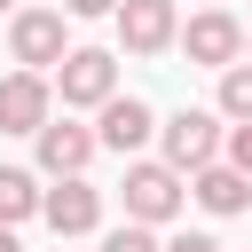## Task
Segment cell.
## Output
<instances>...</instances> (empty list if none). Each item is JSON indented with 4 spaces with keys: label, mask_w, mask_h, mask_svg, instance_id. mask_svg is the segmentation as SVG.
Listing matches in <instances>:
<instances>
[{
    "label": "cell",
    "mask_w": 252,
    "mask_h": 252,
    "mask_svg": "<svg viewBox=\"0 0 252 252\" xmlns=\"http://www.w3.org/2000/svg\"><path fill=\"white\" fill-rule=\"evenodd\" d=\"M47 79H55L63 110H102V102L118 94V55H110V47H71Z\"/></svg>",
    "instance_id": "obj_2"
},
{
    "label": "cell",
    "mask_w": 252,
    "mask_h": 252,
    "mask_svg": "<svg viewBox=\"0 0 252 252\" xmlns=\"http://www.w3.org/2000/svg\"><path fill=\"white\" fill-rule=\"evenodd\" d=\"M32 213H39V173L0 165V228H16V220H32Z\"/></svg>",
    "instance_id": "obj_12"
},
{
    "label": "cell",
    "mask_w": 252,
    "mask_h": 252,
    "mask_svg": "<svg viewBox=\"0 0 252 252\" xmlns=\"http://www.w3.org/2000/svg\"><path fill=\"white\" fill-rule=\"evenodd\" d=\"M158 142H165V165L189 181V173H205L220 158L228 126H220V110H173V118H158Z\"/></svg>",
    "instance_id": "obj_1"
},
{
    "label": "cell",
    "mask_w": 252,
    "mask_h": 252,
    "mask_svg": "<svg viewBox=\"0 0 252 252\" xmlns=\"http://www.w3.org/2000/svg\"><path fill=\"white\" fill-rule=\"evenodd\" d=\"M220 118L252 126V63H228V71H220Z\"/></svg>",
    "instance_id": "obj_13"
},
{
    "label": "cell",
    "mask_w": 252,
    "mask_h": 252,
    "mask_svg": "<svg viewBox=\"0 0 252 252\" xmlns=\"http://www.w3.org/2000/svg\"><path fill=\"white\" fill-rule=\"evenodd\" d=\"M181 205H189V189H181V173H173L165 158H134V165H126V220L165 228Z\"/></svg>",
    "instance_id": "obj_3"
},
{
    "label": "cell",
    "mask_w": 252,
    "mask_h": 252,
    "mask_svg": "<svg viewBox=\"0 0 252 252\" xmlns=\"http://www.w3.org/2000/svg\"><path fill=\"white\" fill-rule=\"evenodd\" d=\"M173 47H181L189 63H205V71H228V63H244V24H236L228 8H197Z\"/></svg>",
    "instance_id": "obj_5"
},
{
    "label": "cell",
    "mask_w": 252,
    "mask_h": 252,
    "mask_svg": "<svg viewBox=\"0 0 252 252\" xmlns=\"http://www.w3.org/2000/svg\"><path fill=\"white\" fill-rule=\"evenodd\" d=\"M0 252H24V244H16V228H0Z\"/></svg>",
    "instance_id": "obj_18"
},
{
    "label": "cell",
    "mask_w": 252,
    "mask_h": 252,
    "mask_svg": "<svg viewBox=\"0 0 252 252\" xmlns=\"http://www.w3.org/2000/svg\"><path fill=\"white\" fill-rule=\"evenodd\" d=\"M118 39H126V55H165L181 39L173 0H118Z\"/></svg>",
    "instance_id": "obj_9"
},
{
    "label": "cell",
    "mask_w": 252,
    "mask_h": 252,
    "mask_svg": "<svg viewBox=\"0 0 252 252\" xmlns=\"http://www.w3.org/2000/svg\"><path fill=\"white\" fill-rule=\"evenodd\" d=\"M189 197H197V205H205L213 220H236V213L252 205V181H244L236 165H220V158H213L205 173H189Z\"/></svg>",
    "instance_id": "obj_11"
},
{
    "label": "cell",
    "mask_w": 252,
    "mask_h": 252,
    "mask_svg": "<svg viewBox=\"0 0 252 252\" xmlns=\"http://www.w3.org/2000/svg\"><path fill=\"white\" fill-rule=\"evenodd\" d=\"M8 55H16L24 71H55V63L71 55L63 8H16V16H8Z\"/></svg>",
    "instance_id": "obj_4"
},
{
    "label": "cell",
    "mask_w": 252,
    "mask_h": 252,
    "mask_svg": "<svg viewBox=\"0 0 252 252\" xmlns=\"http://www.w3.org/2000/svg\"><path fill=\"white\" fill-rule=\"evenodd\" d=\"M0 16H16V0H0Z\"/></svg>",
    "instance_id": "obj_19"
},
{
    "label": "cell",
    "mask_w": 252,
    "mask_h": 252,
    "mask_svg": "<svg viewBox=\"0 0 252 252\" xmlns=\"http://www.w3.org/2000/svg\"><path fill=\"white\" fill-rule=\"evenodd\" d=\"M244 55H252V32H244Z\"/></svg>",
    "instance_id": "obj_20"
},
{
    "label": "cell",
    "mask_w": 252,
    "mask_h": 252,
    "mask_svg": "<svg viewBox=\"0 0 252 252\" xmlns=\"http://www.w3.org/2000/svg\"><path fill=\"white\" fill-rule=\"evenodd\" d=\"M150 134H158V110H150L142 94H110V102H102V126H94V142H102V150L134 158Z\"/></svg>",
    "instance_id": "obj_10"
},
{
    "label": "cell",
    "mask_w": 252,
    "mask_h": 252,
    "mask_svg": "<svg viewBox=\"0 0 252 252\" xmlns=\"http://www.w3.org/2000/svg\"><path fill=\"white\" fill-rule=\"evenodd\" d=\"M102 252H158V228L126 220V228H110V236H102Z\"/></svg>",
    "instance_id": "obj_14"
},
{
    "label": "cell",
    "mask_w": 252,
    "mask_h": 252,
    "mask_svg": "<svg viewBox=\"0 0 252 252\" xmlns=\"http://www.w3.org/2000/svg\"><path fill=\"white\" fill-rule=\"evenodd\" d=\"M32 142H39V173H47V181L87 173V165H94V150H102V142H94V126H71V118H47Z\"/></svg>",
    "instance_id": "obj_8"
},
{
    "label": "cell",
    "mask_w": 252,
    "mask_h": 252,
    "mask_svg": "<svg viewBox=\"0 0 252 252\" xmlns=\"http://www.w3.org/2000/svg\"><path fill=\"white\" fill-rule=\"evenodd\" d=\"M63 16H118V0H63Z\"/></svg>",
    "instance_id": "obj_17"
},
{
    "label": "cell",
    "mask_w": 252,
    "mask_h": 252,
    "mask_svg": "<svg viewBox=\"0 0 252 252\" xmlns=\"http://www.w3.org/2000/svg\"><path fill=\"white\" fill-rule=\"evenodd\" d=\"M205 8H228V0H205Z\"/></svg>",
    "instance_id": "obj_21"
},
{
    "label": "cell",
    "mask_w": 252,
    "mask_h": 252,
    "mask_svg": "<svg viewBox=\"0 0 252 252\" xmlns=\"http://www.w3.org/2000/svg\"><path fill=\"white\" fill-rule=\"evenodd\" d=\"M220 165H236V173L252 181V126H228V142H220Z\"/></svg>",
    "instance_id": "obj_15"
},
{
    "label": "cell",
    "mask_w": 252,
    "mask_h": 252,
    "mask_svg": "<svg viewBox=\"0 0 252 252\" xmlns=\"http://www.w3.org/2000/svg\"><path fill=\"white\" fill-rule=\"evenodd\" d=\"M158 252H220V244H213V236H197V228H189V236H165V244H158Z\"/></svg>",
    "instance_id": "obj_16"
},
{
    "label": "cell",
    "mask_w": 252,
    "mask_h": 252,
    "mask_svg": "<svg viewBox=\"0 0 252 252\" xmlns=\"http://www.w3.org/2000/svg\"><path fill=\"white\" fill-rule=\"evenodd\" d=\"M55 118V79L47 71H8L0 79V134H39Z\"/></svg>",
    "instance_id": "obj_7"
},
{
    "label": "cell",
    "mask_w": 252,
    "mask_h": 252,
    "mask_svg": "<svg viewBox=\"0 0 252 252\" xmlns=\"http://www.w3.org/2000/svg\"><path fill=\"white\" fill-rule=\"evenodd\" d=\"M39 220H47V228H55L63 244H71V236H94V228H102V189L71 173V181L39 189Z\"/></svg>",
    "instance_id": "obj_6"
}]
</instances>
